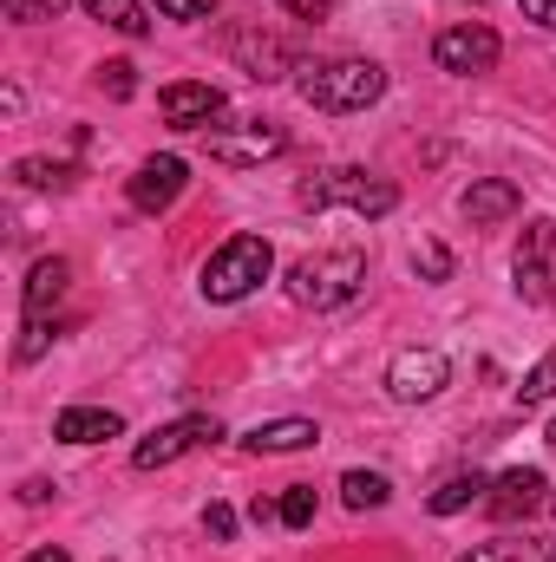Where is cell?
<instances>
[{
	"instance_id": "obj_3",
	"label": "cell",
	"mask_w": 556,
	"mask_h": 562,
	"mask_svg": "<svg viewBox=\"0 0 556 562\" xmlns=\"http://www.w3.org/2000/svg\"><path fill=\"white\" fill-rule=\"evenodd\" d=\"M294 203H301V210H354V216H393L400 190H393L387 177H374V170H354V164H341V170H321V177H308V183L294 190Z\"/></svg>"
},
{
	"instance_id": "obj_29",
	"label": "cell",
	"mask_w": 556,
	"mask_h": 562,
	"mask_svg": "<svg viewBox=\"0 0 556 562\" xmlns=\"http://www.w3.org/2000/svg\"><path fill=\"white\" fill-rule=\"evenodd\" d=\"M210 7H216V0H157L164 20H210Z\"/></svg>"
},
{
	"instance_id": "obj_24",
	"label": "cell",
	"mask_w": 556,
	"mask_h": 562,
	"mask_svg": "<svg viewBox=\"0 0 556 562\" xmlns=\"http://www.w3.org/2000/svg\"><path fill=\"white\" fill-rule=\"evenodd\" d=\"M281 524L288 530H308L314 524V484H288L281 491Z\"/></svg>"
},
{
	"instance_id": "obj_8",
	"label": "cell",
	"mask_w": 556,
	"mask_h": 562,
	"mask_svg": "<svg viewBox=\"0 0 556 562\" xmlns=\"http://www.w3.org/2000/svg\"><path fill=\"white\" fill-rule=\"evenodd\" d=\"M445 380H452V360H445L438 347H407V353L387 367V393H393L400 406L438 400V393H445Z\"/></svg>"
},
{
	"instance_id": "obj_18",
	"label": "cell",
	"mask_w": 556,
	"mask_h": 562,
	"mask_svg": "<svg viewBox=\"0 0 556 562\" xmlns=\"http://www.w3.org/2000/svg\"><path fill=\"white\" fill-rule=\"evenodd\" d=\"M452 562H556V537H498V543H471Z\"/></svg>"
},
{
	"instance_id": "obj_20",
	"label": "cell",
	"mask_w": 556,
	"mask_h": 562,
	"mask_svg": "<svg viewBox=\"0 0 556 562\" xmlns=\"http://www.w3.org/2000/svg\"><path fill=\"white\" fill-rule=\"evenodd\" d=\"M73 177H79V170H73V164H53V157H20V164H13V183H20V190H73Z\"/></svg>"
},
{
	"instance_id": "obj_6",
	"label": "cell",
	"mask_w": 556,
	"mask_h": 562,
	"mask_svg": "<svg viewBox=\"0 0 556 562\" xmlns=\"http://www.w3.org/2000/svg\"><path fill=\"white\" fill-rule=\"evenodd\" d=\"M197 138L210 144L216 164H263V157H281V150H288V132H281V125H263V119L210 125V132H197Z\"/></svg>"
},
{
	"instance_id": "obj_30",
	"label": "cell",
	"mask_w": 556,
	"mask_h": 562,
	"mask_svg": "<svg viewBox=\"0 0 556 562\" xmlns=\"http://www.w3.org/2000/svg\"><path fill=\"white\" fill-rule=\"evenodd\" d=\"M524 20H537V26L556 33V0H524Z\"/></svg>"
},
{
	"instance_id": "obj_7",
	"label": "cell",
	"mask_w": 556,
	"mask_h": 562,
	"mask_svg": "<svg viewBox=\"0 0 556 562\" xmlns=\"http://www.w3.org/2000/svg\"><path fill=\"white\" fill-rule=\"evenodd\" d=\"M498 53H504V40L491 33V26H445L438 40H432V59H438V72H458V79H471V72H491L498 66Z\"/></svg>"
},
{
	"instance_id": "obj_34",
	"label": "cell",
	"mask_w": 556,
	"mask_h": 562,
	"mask_svg": "<svg viewBox=\"0 0 556 562\" xmlns=\"http://www.w3.org/2000/svg\"><path fill=\"white\" fill-rule=\"evenodd\" d=\"M551 294H556V269H551Z\"/></svg>"
},
{
	"instance_id": "obj_16",
	"label": "cell",
	"mask_w": 556,
	"mask_h": 562,
	"mask_svg": "<svg viewBox=\"0 0 556 562\" xmlns=\"http://www.w3.org/2000/svg\"><path fill=\"white\" fill-rule=\"evenodd\" d=\"M119 431H125V419L105 413V406H66L53 419V438L59 445H99V438H119Z\"/></svg>"
},
{
	"instance_id": "obj_25",
	"label": "cell",
	"mask_w": 556,
	"mask_h": 562,
	"mask_svg": "<svg viewBox=\"0 0 556 562\" xmlns=\"http://www.w3.org/2000/svg\"><path fill=\"white\" fill-rule=\"evenodd\" d=\"M99 86H105L112 99H132V92H138V66H132V59H105V66H99Z\"/></svg>"
},
{
	"instance_id": "obj_19",
	"label": "cell",
	"mask_w": 556,
	"mask_h": 562,
	"mask_svg": "<svg viewBox=\"0 0 556 562\" xmlns=\"http://www.w3.org/2000/svg\"><path fill=\"white\" fill-rule=\"evenodd\" d=\"M485 491H491V477H485V471H458V477H445V484L432 491V517H458V510L485 504Z\"/></svg>"
},
{
	"instance_id": "obj_14",
	"label": "cell",
	"mask_w": 556,
	"mask_h": 562,
	"mask_svg": "<svg viewBox=\"0 0 556 562\" xmlns=\"http://www.w3.org/2000/svg\"><path fill=\"white\" fill-rule=\"evenodd\" d=\"M551 269H556V223H531L524 249H518V294L544 301L551 294Z\"/></svg>"
},
{
	"instance_id": "obj_28",
	"label": "cell",
	"mask_w": 556,
	"mask_h": 562,
	"mask_svg": "<svg viewBox=\"0 0 556 562\" xmlns=\"http://www.w3.org/2000/svg\"><path fill=\"white\" fill-rule=\"evenodd\" d=\"M203 530H210L216 543H230V537H236V510H230V504H210V510H203Z\"/></svg>"
},
{
	"instance_id": "obj_26",
	"label": "cell",
	"mask_w": 556,
	"mask_h": 562,
	"mask_svg": "<svg viewBox=\"0 0 556 562\" xmlns=\"http://www.w3.org/2000/svg\"><path fill=\"white\" fill-rule=\"evenodd\" d=\"M413 269L425 281H445V276H452V249H445V243H419V249H413Z\"/></svg>"
},
{
	"instance_id": "obj_17",
	"label": "cell",
	"mask_w": 556,
	"mask_h": 562,
	"mask_svg": "<svg viewBox=\"0 0 556 562\" xmlns=\"http://www.w3.org/2000/svg\"><path fill=\"white\" fill-rule=\"evenodd\" d=\"M321 438V425L314 419H269L256 425L249 438H243V451H256V458H281V451H308Z\"/></svg>"
},
{
	"instance_id": "obj_13",
	"label": "cell",
	"mask_w": 556,
	"mask_h": 562,
	"mask_svg": "<svg viewBox=\"0 0 556 562\" xmlns=\"http://www.w3.org/2000/svg\"><path fill=\"white\" fill-rule=\"evenodd\" d=\"M544 491H551V477H544V471H531V464H518V471L491 477V491H485V510H491L498 524H511V517L537 510V504H544Z\"/></svg>"
},
{
	"instance_id": "obj_32",
	"label": "cell",
	"mask_w": 556,
	"mask_h": 562,
	"mask_svg": "<svg viewBox=\"0 0 556 562\" xmlns=\"http://www.w3.org/2000/svg\"><path fill=\"white\" fill-rule=\"evenodd\" d=\"M281 7H294V13H308V20L321 13V0H281Z\"/></svg>"
},
{
	"instance_id": "obj_9",
	"label": "cell",
	"mask_w": 556,
	"mask_h": 562,
	"mask_svg": "<svg viewBox=\"0 0 556 562\" xmlns=\"http://www.w3.org/2000/svg\"><path fill=\"white\" fill-rule=\"evenodd\" d=\"M157 112H164L170 132H210L223 119V92L210 79H177V86L157 92Z\"/></svg>"
},
{
	"instance_id": "obj_23",
	"label": "cell",
	"mask_w": 556,
	"mask_h": 562,
	"mask_svg": "<svg viewBox=\"0 0 556 562\" xmlns=\"http://www.w3.org/2000/svg\"><path fill=\"white\" fill-rule=\"evenodd\" d=\"M544 400H556V347L524 373V386H518V406H544Z\"/></svg>"
},
{
	"instance_id": "obj_31",
	"label": "cell",
	"mask_w": 556,
	"mask_h": 562,
	"mask_svg": "<svg viewBox=\"0 0 556 562\" xmlns=\"http://www.w3.org/2000/svg\"><path fill=\"white\" fill-rule=\"evenodd\" d=\"M20 562H73V557H66V550H53V543H46V550H33V557H20Z\"/></svg>"
},
{
	"instance_id": "obj_22",
	"label": "cell",
	"mask_w": 556,
	"mask_h": 562,
	"mask_svg": "<svg viewBox=\"0 0 556 562\" xmlns=\"http://www.w3.org/2000/svg\"><path fill=\"white\" fill-rule=\"evenodd\" d=\"M92 20H105V26H119V33H132V40H144L151 33V20H144L138 0H79Z\"/></svg>"
},
{
	"instance_id": "obj_2",
	"label": "cell",
	"mask_w": 556,
	"mask_h": 562,
	"mask_svg": "<svg viewBox=\"0 0 556 562\" xmlns=\"http://www.w3.org/2000/svg\"><path fill=\"white\" fill-rule=\"evenodd\" d=\"M294 92L314 105V112H367L380 92H387V72L374 59H327V66H301Z\"/></svg>"
},
{
	"instance_id": "obj_4",
	"label": "cell",
	"mask_w": 556,
	"mask_h": 562,
	"mask_svg": "<svg viewBox=\"0 0 556 562\" xmlns=\"http://www.w3.org/2000/svg\"><path fill=\"white\" fill-rule=\"evenodd\" d=\"M276 269V249L263 243V236H230L210 262H203V301H216V307H230V301H249L263 281Z\"/></svg>"
},
{
	"instance_id": "obj_12",
	"label": "cell",
	"mask_w": 556,
	"mask_h": 562,
	"mask_svg": "<svg viewBox=\"0 0 556 562\" xmlns=\"http://www.w3.org/2000/svg\"><path fill=\"white\" fill-rule=\"evenodd\" d=\"M458 216H465L471 229H498V223L524 216V190H518L511 177H471V190L458 196Z\"/></svg>"
},
{
	"instance_id": "obj_11",
	"label": "cell",
	"mask_w": 556,
	"mask_h": 562,
	"mask_svg": "<svg viewBox=\"0 0 556 562\" xmlns=\"http://www.w3.org/2000/svg\"><path fill=\"white\" fill-rule=\"evenodd\" d=\"M184 183H190V164L184 157H144L138 170H132V183H125V196H132V210L157 216V210H170L184 196Z\"/></svg>"
},
{
	"instance_id": "obj_21",
	"label": "cell",
	"mask_w": 556,
	"mask_h": 562,
	"mask_svg": "<svg viewBox=\"0 0 556 562\" xmlns=\"http://www.w3.org/2000/svg\"><path fill=\"white\" fill-rule=\"evenodd\" d=\"M387 497H393V484H387L380 471H347V477H341V504H347V510H380Z\"/></svg>"
},
{
	"instance_id": "obj_15",
	"label": "cell",
	"mask_w": 556,
	"mask_h": 562,
	"mask_svg": "<svg viewBox=\"0 0 556 562\" xmlns=\"http://www.w3.org/2000/svg\"><path fill=\"white\" fill-rule=\"evenodd\" d=\"M66 281H73V262H66V256H46V262H33V269H26V288H20V307H26V321H46V307L66 294Z\"/></svg>"
},
{
	"instance_id": "obj_5",
	"label": "cell",
	"mask_w": 556,
	"mask_h": 562,
	"mask_svg": "<svg viewBox=\"0 0 556 562\" xmlns=\"http://www.w3.org/2000/svg\"><path fill=\"white\" fill-rule=\"evenodd\" d=\"M210 438H223V425L210 419V413H190V419H170L157 425L151 438H138V451H132V464L138 471H164V464H177V458H190L197 445H210Z\"/></svg>"
},
{
	"instance_id": "obj_10",
	"label": "cell",
	"mask_w": 556,
	"mask_h": 562,
	"mask_svg": "<svg viewBox=\"0 0 556 562\" xmlns=\"http://www.w3.org/2000/svg\"><path fill=\"white\" fill-rule=\"evenodd\" d=\"M223 53L256 79V86H276V79H288L294 72V59H288V46H281L276 33H263V26H230L223 33Z\"/></svg>"
},
{
	"instance_id": "obj_27",
	"label": "cell",
	"mask_w": 556,
	"mask_h": 562,
	"mask_svg": "<svg viewBox=\"0 0 556 562\" xmlns=\"http://www.w3.org/2000/svg\"><path fill=\"white\" fill-rule=\"evenodd\" d=\"M7 7V20H20V26H33V20H59L66 13V0H0Z\"/></svg>"
},
{
	"instance_id": "obj_33",
	"label": "cell",
	"mask_w": 556,
	"mask_h": 562,
	"mask_svg": "<svg viewBox=\"0 0 556 562\" xmlns=\"http://www.w3.org/2000/svg\"><path fill=\"white\" fill-rule=\"evenodd\" d=\"M544 438H551V451H556V419H551V431H544Z\"/></svg>"
},
{
	"instance_id": "obj_1",
	"label": "cell",
	"mask_w": 556,
	"mask_h": 562,
	"mask_svg": "<svg viewBox=\"0 0 556 562\" xmlns=\"http://www.w3.org/2000/svg\"><path fill=\"white\" fill-rule=\"evenodd\" d=\"M360 288H367V249H360V243L314 249V256H301V262L288 269V294H294L301 307H314V314L347 307Z\"/></svg>"
}]
</instances>
